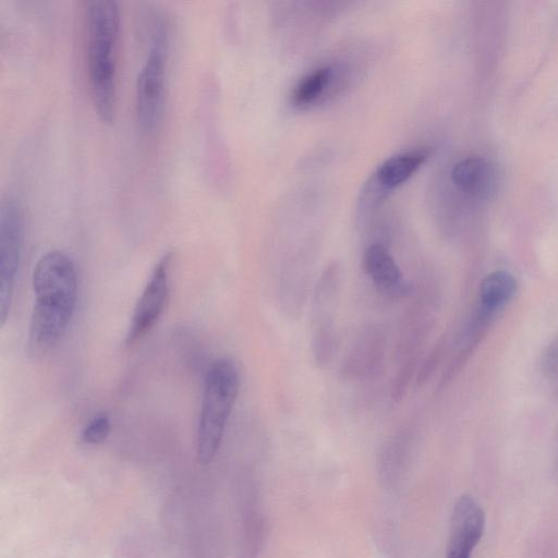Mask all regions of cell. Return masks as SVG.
<instances>
[{
	"label": "cell",
	"instance_id": "ba28073f",
	"mask_svg": "<svg viewBox=\"0 0 558 558\" xmlns=\"http://www.w3.org/2000/svg\"><path fill=\"white\" fill-rule=\"evenodd\" d=\"M385 335L378 328L365 330L344 359L341 374L348 379L368 378L381 368L385 356Z\"/></svg>",
	"mask_w": 558,
	"mask_h": 558
},
{
	"label": "cell",
	"instance_id": "7a4b0ae2",
	"mask_svg": "<svg viewBox=\"0 0 558 558\" xmlns=\"http://www.w3.org/2000/svg\"><path fill=\"white\" fill-rule=\"evenodd\" d=\"M120 8L113 0H90L84 9V39L89 93L97 114L111 122L117 99Z\"/></svg>",
	"mask_w": 558,
	"mask_h": 558
},
{
	"label": "cell",
	"instance_id": "6da1fadb",
	"mask_svg": "<svg viewBox=\"0 0 558 558\" xmlns=\"http://www.w3.org/2000/svg\"><path fill=\"white\" fill-rule=\"evenodd\" d=\"M35 305L28 330L33 354L50 351L62 338L77 302V275L73 260L61 251H50L33 271Z\"/></svg>",
	"mask_w": 558,
	"mask_h": 558
},
{
	"label": "cell",
	"instance_id": "277c9868",
	"mask_svg": "<svg viewBox=\"0 0 558 558\" xmlns=\"http://www.w3.org/2000/svg\"><path fill=\"white\" fill-rule=\"evenodd\" d=\"M168 29L162 21L154 23L149 49L138 72L135 88L136 116L141 129L153 131L158 124L165 100Z\"/></svg>",
	"mask_w": 558,
	"mask_h": 558
},
{
	"label": "cell",
	"instance_id": "9a60e30c",
	"mask_svg": "<svg viewBox=\"0 0 558 558\" xmlns=\"http://www.w3.org/2000/svg\"><path fill=\"white\" fill-rule=\"evenodd\" d=\"M111 429L110 420L107 414L95 415L82 430V439L86 444L96 445L102 442Z\"/></svg>",
	"mask_w": 558,
	"mask_h": 558
},
{
	"label": "cell",
	"instance_id": "30bf717a",
	"mask_svg": "<svg viewBox=\"0 0 558 558\" xmlns=\"http://www.w3.org/2000/svg\"><path fill=\"white\" fill-rule=\"evenodd\" d=\"M453 184L463 193L477 198H489L497 187L495 167L483 157H468L451 170Z\"/></svg>",
	"mask_w": 558,
	"mask_h": 558
},
{
	"label": "cell",
	"instance_id": "7c38bea8",
	"mask_svg": "<svg viewBox=\"0 0 558 558\" xmlns=\"http://www.w3.org/2000/svg\"><path fill=\"white\" fill-rule=\"evenodd\" d=\"M425 150H409L386 159L377 169V181L386 189L404 183L426 160Z\"/></svg>",
	"mask_w": 558,
	"mask_h": 558
},
{
	"label": "cell",
	"instance_id": "5b68a950",
	"mask_svg": "<svg viewBox=\"0 0 558 558\" xmlns=\"http://www.w3.org/2000/svg\"><path fill=\"white\" fill-rule=\"evenodd\" d=\"M23 215L16 198L8 196L0 209V322L5 324L21 260Z\"/></svg>",
	"mask_w": 558,
	"mask_h": 558
},
{
	"label": "cell",
	"instance_id": "4fadbf2b",
	"mask_svg": "<svg viewBox=\"0 0 558 558\" xmlns=\"http://www.w3.org/2000/svg\"><path fill=\"white\" fill-rule=\"evenodd\" d=\"M515 280L507 271H495L485 277L480 287L482 308L493 312L507 304L515 292Z\"/></svg>",
	"mask_w": 558,
	"mask_h": 558
},
{
	"label": "cell",
	"instance_id": "3957f363",
	"mask_svg": "<svg viewBox=\"0 0 558 558\" xmlns=\"http://www.w3.org/2000/svg\"><path fill=\"white\" fill-rule=\"evenodd\" d=\"M240 387L239 371L229 357L215 360L207 369L197 426V457L208 463L216 456Z\"/></svg>",
	"mask_w": 558,
	"mask_h": 558
},
{
	"label": "cell",
	"instance_id": "5bb4252c",
	"mask_svg": "<svg viewBox=\"0 0 558 558\" xmlns=\"http://www.w3.org/2000/svg\"><path fill=\"white\" fill-rule=\"evenodd\" d=\"M333 70L329 65L319 66L300 80L292 93L293 102L308 105L320 97L331 84Z\"/></svg>",
	"mask_w": 558,
	"mask_h": 558
},
{
	"label": "cell",
	"instance_id": "52a82bcc",
	"mask_svg": "<svg viewBox=\"0 0 558 558\" xmlns=\"http://www.w3.org/2000/svg\"><path fill=\"white\" fill-rule=\"evenodd\" d=\"M485 525L482 507L470 495H462L454 504L446 558H471Z\"/></svg>",
	"mask_w": 558,
	"mask_h": 558
},
{
	"label": "cell",
	"instance_id": "9c48e42d",
	"mask_svg": "<svg viewBox=\"0 0 558 558\" xmlns=\"http://www.w3.org/2000/svg\"><path fill=\"white\" fill-rule=\"evenodd\" d=\"M363 268L374 286L391 295H405L410 286L395 258L381 243L369 244L363 254Z\"/></svg>",
	"mask_w": 558,
	"mask_h": 558
},
{
	"label": "cell",
	"instance_id": "8fae6325",
	"mask_svg": "<svg viewBox=\"0 0 558 558\" xmlns=\"http://www.w3.org/2000/svg\"><path fill=\"white\" fill-rule=\"evenodd\" d=\"M340 284L337 264L328 265L322 272L313 295V329L335 327L333 305Z\"/></svg>",
	"mask_w": 558,
	"mask_h": 558
},
{
	"label": "cell",
	"instance_id": "8992f818",
	"mask_svg": "<svg viewBox=\"0 0 558 558\" xmlns=\"http://www.w3.org/2000/svg\"><path fill=\"white\" fill-rule=\"evenodd\" d=\"M173 253L166 252L155 265L149 279L135 305L125 336L131 345L145 337L159 320L169 300V272Z\"/></svg>",
	"mask_w": 558,
	"mask_h": 558
}]
</instances>
